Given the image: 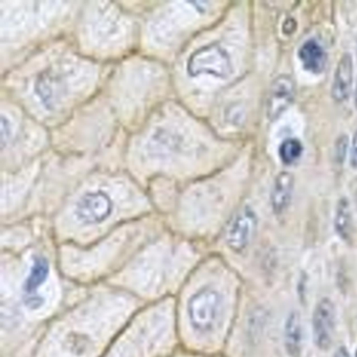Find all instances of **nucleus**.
Segmentation results:
<instances>
[{
    "instance_id": "9",
    "label": "nucleus",
    "mask_w": 357,
    "mask_h": 357,
    "mask_svg": "<svg viewBox=\"0 0 357 357\" xmlns=\"http://www.w3.org/2000/svg\"><path fill=\"white\" fill-rule=\"evenodd\" d=\"M335 307L328 298H321L313 311V340L317 348L328 350L333 344L335 335Z\"/></svg>"
},
{
    "instance_id": "20",
    "label": "nucleus",
    "mask_w": 357,
    "mask_h": 357,
    "mask_svg": "<svg viewBox=\"0 0 357 357\" xmlns=\"http://www.w3.org/2000/svg\"><path fill=\"white\" fill-rule=\"evenodd\" d=\"M334 357H351L350 354H349L348 351L344 347H340L336 350L335 354H334Z\"/></svg>"
},
{
    "instance_id": "4",
    "label": "nucleus",
    "mask_w": 357,
    "mask_h": 357,
    "mask_svg": "<svg viewBox=\"0 0 357 357\" xmlns=\"http://www.w3.org/2000/svg\"><path fill=\"white\" fill-rule=\"evenodd\" d=\"M212 3H155L141 17V47L146 57L171 66L181 50L202 32Z\"/></svg>"
},
{
    "instance_id": "11",
    "label": "nucleus",
    "mask_w": 357,
    "mask_h": 357,
    "mask_svg": "<svg viewBox=\"0 0 357 357\" xmlns=\"http://www.w3.org/2000/svg\"><path fill=\"white\" fill-rule=\"evenodd\" d=\"M49 273L50 265L47 261L45 258L37 257L22 285L24 303L30 310L37 311L45 306V298L39 291V288L47 282Z\"/></svg>"
},
{
    "instance_id": "3",
    "label": "nucleus",
    "mask_w": 357,
    "mask_h": 357,
    "mask_svg": "<svg viewBox=\"0 0 357 357\" xmlns=\"http://www.w3.org/2000/svg\"><path fill=\"white\" fill-rule=\"evenodd\" d=\"M75 45L100 63L124 60L141 47V17L114 3H87L74 26Z\"/></svg>"
},
{
    "instance_id": "1",
    "label": "nucleus",
    "mask_w": 357,
    "mask_h": 357,
    "mask_svg": "<svg viewBox=\"0 0 357 357\" xmlns=\"http://www.w3.org/2000/svg\"><path fill=\"white\" fill-rule=\"evenodd\" d=\"M104 68L59 39L9 68L8 96L43 126H61L105 85Z\"/></svg>"
},
{
    "instance_id": "5",
    "label": "nucleus",
    "mask_w": 357,
    "mask_h": 357,
    "mask_svg": "<svg viewBox=\"0 0 357 357\" xmlns=\"http://www.w3.org/2000/svg\"><path fill=\"white\" fill-rule=\"evenodd\" d=\"M78 3H20L1 1V45L10 53L32 47L33 53L41 43L59 40L57 33L76 22ZM32 53V54H33Z\"/></svg>"
},
{
    "instance_id": "19",
    "label": "nucleus",
    "mask_w": 357,
    "mask_h": 357,
    "mask_svg": "<svg viewBox=\"0 0 357 357\" xmlns=\"http://www.w3.org/2000/svg\"><path fill=\"white\" fill-rule=\"evenodd\" d=\"M350 164L353 168L357 169V130L353 135L352 145H351Z\"/></svg>"
},
{
    "instance_id": "14",
    "label": "nucleus",
    "mask_w": 357,
    "mask_h": 357,
    "mask_svg": "<svg viewBox=\"0 0 357 357\" xmlns=\"http://www.w3.org/2000/svg\"><path fill=\"white\" fill-rule=\"evenodd\" d=\"M284 342L290 357H300L302 350V323L296 311H292L286 319L284 328Z\"/></svg>"
},
{
    "instance_id": "18",
    "label": "nucleus",
    "mask_w": 357,
    "mask_h": 357,
    "mask_svg": "<svg viewBox=\"0 0 357 357\" xmlns=\"http://www.w3.org/2000/svg\"><path fill=\"white\" fill-rule=\"evenodd\" d=\"M348 139L346 135L338 137L335 145V160L337 164H342L346 156L347 147H348Z\"/></svg>"
},
{
    "instance_id": "13",
    "label": "nucleus",
    "mask_w": 357,
    "mask_h": 357,
    "mask_svg": "<svg viewBox=\"0 0 357 357\" xmlns=\"http://www.w3.org/2000/svg\"><path fill=\"white\" fill-rule=\"evenodd\" d=\"M294 177L292 173H280L273 183V192H271V208L275 214H283L291 202L292 193H294Z\"/></svg>"
},
{
    "instance_id": "21",
    "label": "nucleus",
    "mask_w": 357,
    "mask_h": 357,
    "mask_svg": "<svg viewBox=\"0 0 357 357\" xmlns=\"http://www.w3.org/2000/svg\"><path fill=\"white\" fill-rule=\"evenodd\" d=\"M355 103L357 104V86H356V93H355Z\"/></svg>"
},
{
    "instance_id": "8",
    "label": "nucleus",
    "mask_w": 357,
    "mask_h": 357,
    "mask_svg": "<svg viewBox=\"0 0 357 357\" xmlns=\"http://www.w3.org/2000/svg\"><path fill=\"white\" fill-rule=\"evenodd\" d=\"M256 229V214L250 206H244L229 222L225 233V241L234 252H243L250 245Z\"/></svg>"
},
{
    "instance_id": "15",
    "label": "nucleus",
    "mask_w": 357,
    "mask_h": 357,
    "mask_svg": "<svg viewBox=\"0 0 357 357\" xmlns=\"http://www.w3.org/2000/svg\"><path fill=\"white\" fill-rule=\"evenodd\" d=\"M298 55L305 70L309 72L319 74L325 68L326 54L317 41H306L298 50Z\"/></svg>"
},
{
    "instance_id": "2",
    "label": "nucleus",
    "mask_w": 357,
    "mask_h": 357,
    "mask_svg": "<svg viewBox=\"0 0 357 357\" xmlns=\"http://www.w3.org/2000/svg\"><path fill=\"white\" fill-rule=\"evenodd\" d=\"M197 118L178 100L169 99L133 132L125 158L129 173L139 185L162 178L187 185L199 178L206 143Z\"/></svg>"
},
{
    "instance_id": "7",
    "label": "nucleus",
    "mask_w": 357,
    "mask_h": 357,
    "mask_svg": "<svg viewBox=\"0 0 357 357\" xmlns=\"http://www.w3.org/2000/svg\"><path fill=\"white\" fill-rule=\"evenodd\" d=\"M222 308V298L213 288L196 292L188 304V315L192 328L200 333L211 331L218 321Z\"/></svg>"
},
{
    "instance_id": "12",
    "label": "nucleus",
    "mask_w": 357,
    "mask_h": 357,
    "mask_svg": "<svg viewBox=\"0 0 357 357\" xmlns=\"http://www.w3.org/2000/svg\"><path fill=\"white\" fill-rule=\"evenodd\" d=\"M353 83V60L350 54H344L336 66L332 82L331 95L334 101L342 103L350 97Z\"/></svg>"
},
{
    "instance_id": "6",
    "label": "nucleus",
    "mask_w": 357,
    "mask_h": 357,
    "mask_svg": "<svg viewBox=\"0 0 357 357\" xmlns=\"http://www.w3.org/2000/svg\"><path fill=\"white\" fill-rule=\"evenodd\" d=\"M45 127L9 99L1 107L3 172L12 173L38 158L49 146Z\"/></svg>"
},
{
    "instance_id": "10",
    "label": "nucleus",
    "mask_w": 357,
    "mask_h": 357,
    "mask_svg": "<svg viewBox=\"0 0 357 357\" xmlns=\"http://www.w3.org/2000/svg\"><path fill=\"white\" fill-rule=\"evenodd\" d=\"M296 91V82L289 75H281L275 78L267 97V118L271 121L279 119L294 103Z\"/></svg>"
},
{
    "instance_id": "16",
    "label": "nucleus",
    "mask_w": 357,
    "mask_h": 357,
    "mask_svg": "<svg viewBox=\"0 0 357 357\" xmlns=\"http://www.w3.org/2000/svg\"><path fill=\"white\" fill-rule=\"evenodd\" d=\"M334 227L336 233L344 241H349L352 234V215H351L350 204L348 200L340 199L336 208Z\"/></svg>"
},
{
    "instance_id": "17",
    "label": "nucleus",
    "mask_w": 357,
    "mask_h": 357,
    "mask_svg": "<svg viewBox=\"0 0 357 357\" xmlns=\"http://www.w3.org/2000/svg\"><path fill=\"white\" fill-rule=\"evenodd\" d=\"M303 146L300 141L289 139L284 141L280 146L279 155L282 162L286 165L292 164L302 155Z\"/></svg>"
}]
</instances>
